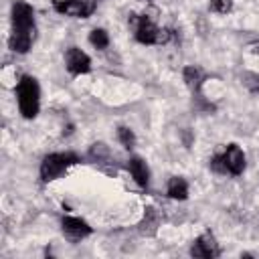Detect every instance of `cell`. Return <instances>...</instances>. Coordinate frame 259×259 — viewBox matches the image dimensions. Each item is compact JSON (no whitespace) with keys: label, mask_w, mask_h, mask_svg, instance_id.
<instances>
[{"label":"cell","mask_w":259,"mask_h":259,"mask_svg":"<svg viewBox=\"0 0 259 259\" xmlns=\"http://www.w3.org/2000/svg\"><path fill=\"white\" fill-rule=\"evenodd\" d=\"M18 105L24 117H34L38 113V85L32 77H22L18 83Z\"/></svg>","instance_id":"obj_1"},{"label":"cell","mask_w":259,"mask_h":259,"mask_svg":"<svg viewBox=\"0 0 259 259\" xmlns=\"http://www.w3.org/2000/svg\"><path fill=\"white\" fill-rule=\"evenodd\" d=\"M75 162H77L75 154H49L40 164V178L49 182V180L57 178L67 166H71Z\"/></svg>","instance_id":"obj_2"},{"label":"cell","mask_w":259,"mask_h":259,"mask_svg":"<svg viewBox=\"0 0 259 259\" xmlns=\"http://www.w3.org/2000/svg\"><path fill=\"white\" fill-rule=\"evenodd\" d=\"M97 0H55L53 6L57 12L65 16H75V18H87L95 10Z\"/></svg>","instance_id":"obj_3"},{"label":"cell","mask_w":259,"mask_h":259,"mask_svg":"<svg viewBox=\"0 0 259 259\" xmlns=\"http://www.w3.org/2000/svg\"><path fill=\"white\" fill-rule=\"evenodd\" d=\"M12 22H14V30L34 32L32 8L26 2H14V6H12Z\"/></svg>","instance_id":"obj_4"},{"label":"cell","mask_w":259,"mask_h":259,"mask_svg":"<svg viewBox=\"0 0 259 259\" xmlns=\"http://www.w3.org/2000/svg\"><path fill=\"white\" fill-rule=\"evenodd\" d=\"M65 61H67V69H69L71 73H75V75L87 73V71L91 69V61H89V57H87L81 49H77V47H71V49L67 51Z\"/></svg>","instance_id":"obj_5"},{"label":"cell","mask_w":259,"mask_h":259,"mask_svg":"<svg viewBox=\"0 0 259 259\" xmlns=\"http://www.w3.org/2000/svg\"><path fill=\"white\" fill-rule=\"evenodd\" d=\"M190 253L194 257H204V259H210V257H217L219 255V245L214 241V237L210 233H204L202 237L196 239V243L192 245Z\"/></svg>","instance_id":"obj_6"},{"label":"cell","mask_w":259,"mask_h":259,"mask_svg":"<svg viewBox=\"0 0 259 259\" xmlns=\"http://www.w3.org/2000/svg\"><path fill=\"white\" fill-rule=\"evenodd\" d=\"M223 160H225V166H227V172L231 174H241L243 168H245V154L239 146H229L227 152L223 154Z\"/></svg>","instance_id":"obj_7"},{"label":"cell","mask_w":259,"mask_h":259,"mask_svg":"<svg viewBox=\"0 0 259 259\" xmlns=\"http://www.w3.org/2000/svg\"><path fill=\"white\" fill-rule=\"evenodd\" d=\"M63 231H65L67 237H71L73 241H77V239L87 237L91 233V227L85 221H81V219L67 217V219H63Z\"/></svg>","instance_id":"obj_8"},{"label":"cell","mask_w":259,"mask_h":259,"mask_svg":"<svg viewBox=\"0 0 259 259\" xmlns=\"http://www.w3.org/2000/svg\"><path fill=\"white\" fill-rule=\"evenodd\" d=\"M158 32H160V28H156L152 20H148L146 16H140V22L136 26V38L140 42H146V45L158 42Z\"/></svg>","instance_id":"obj_9"},{"label":"cell","mask_w":259,"mask_h":259,"mask_svg":"<svg viewBox=\"0 0 259 259\" xmlns=\"http://www.w3.org/2000/svg\"><path fill=\"white\" fill-rule=\"evenodd\" d=\"M32 38H34V32H20V30H14L12 36H10V49L16 51V53H26L32 45Z\"/></svg>","instance_id":"obj_10"},{"label":"cell","mask_w":259,"mask_h":259,"mask_svg":"<svg viewBox=\"0 0 259 259\" xmlns=\"http://www.w3.org/2000/svg\"><path fill=\"white\" fill-rule=\"evenodd\" d=\"M130 172H132L134 180H136L140 186H146V184H148L150 172H148V166H146V162H144L142 158H132V160H130Z\"/></svg>","instance_id":"obj_11"},{"label":"cell","mask_w":259,"mask_h":259,"mask_svg":"<svg viewBox=\"0 0 259 259\" xmlns=\"http://www.w3.org/2000/svg\"><path fill=\"white\" fill-rule=\"evenodd\" d=\"M160 225V214L156 208H146V214H144V221L140 223V233L142 235H154L156 229Z\"/></svg>","instance_id":"obj_12"},{"label":"cell","mask_w":259,"mask_h":259,"mask_svg":"<svg viewBox=\"0 0 259 259\" xmlns=\"http://www.w3.org/2000/svg\"><path fill=\"white\" fill-rule=\"evenodd\" d=\"M168 194H170L172 198H176V200H184V198L188 196V186H186V182H184L182 178H172V180L168 182Z\"/></svg>","instance_id":"obj_13"},{"label":"cell","mask_w":259,"mask_h":259,"mask_svg":"<svg viewBox=\"0 0 259 259\" xmlns=\"http://www.w3.org/2000/svg\"><path fill=\"white\" fill-rule=\"evenodd\" d=\"M200 77H202L200 75V69H196V67H186L184 69V81L194 91H198V87H200Z\"/></svg>","instance_id":"obj_14"},{"label":"cell","mask_w":259,"mask_h":259,"mask_svg":"<svg viewBox=\"0 0 259 259\" xmlns=\"http://www.w3.org/2000/svg\"><path fill=\"white\" fill-rule=\"evenodd\" d=\"M89 40H91V45H93V47H97V49H105V47H107V42H109V36H107V32H105V30L95 28V30L89 34Z\"/></svg>","instance_id":"obj_15"},{"label":"cell","mask_w":259,"mask_h":259,"mask_svg":"<svg viewBox=\"0 0 259 259\" xmlns=\"http://www.w3.org/2000/svg\"><path fill=\"white\" fill-rule=\"evenodd\" d=\"M117 138H119V142L123 144V148H134V142H136V138H134V132L132 130H127V127H119L117 130Z\"/></svg>","instance_id":"obj_16"},{"label":"cell","mask_w":259,"mask_h":259,"mask_svg":"<svg viewBox=\"0 0 259 259\" xmlns=\"http://www.w3.org/2000/svg\"><path fill=\"white\" fill-rule=\"evenodd\" d=\"M243 83H245V87L249 91H253V93L259 91V75L257 73H245L243 75Z\"/></svg>","instance_id":"obj_17"},{"label":"cell","mask_w":259,"mask_h":259,"mask_svg":"<svg viewBox=\"0 0 259 259\" xmlns=\"http://www.w3.org/2000/svg\"><path fill=\"white\" fill-rule=\"evenodd\" d=\"M231 0H210V8L214 10V12H221V14H225V12H229L231 10Z\"/></svg>","instance_id":"obj_18"},{"label":"cell","mask_w":259,"mask_h":259,"mask_svg":"<svg viewBox=\"0 0 259 259\" xmlns=\"http://www.w3.org/2000/svg\"><path fill=\"white\" fill-rule=\"evenodd\" d=\"M210 168H212L214 172H227V166H225L223 156H214L212 162H210Z\"/></svg>","instance_id":"obj_19"},{"label":"cell","mask_w":259,"mask_h":259,"mask_svg":"<svg viewBox=\"0 0 259 259\" xmlns=\"http://www.w3.org/2000/svg\"><path fill=\"white\" fill-rule=\"evenodd\" d=\"M142 2H150V0H142Z\"/></svg>","instance_id":"obj_20"}]
</instances>
